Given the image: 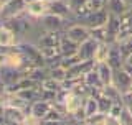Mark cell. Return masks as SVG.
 <instances>
[{"label": "cell", "instance_id": "3957f363", "mask_svg": "<svg viewBox=\"0 0 132 125\" xmlns=\"http://www.w3.org/2000/svg\"><path fill=\"white\" fill-rule=\"evenodd\" d=\"M27 114H28L27 110L18 109V107L2 105V117L7 125H23L25 119H27Z\"/></svg>", "mask_w": 132, "mask_h": 125}, {"label": "cell", "instance_id": "2e32d148", "mask_svg": "<svg viewBox=\"0 0 132 125\" xmlns=\"http://www.w3.org/2000/svg\"><path fill=\"white\" fill-rule=\"evenodd\" d=\"M66 114L68 115H73L76 114V112H79L82 109V104H84V97H81V95H78V94H74L69 91V94H68V97H66Z\"/></svg>", "mask_w": 132, "mask_h": 125}, {"label": "cell", "instance_id": "ac0fdd59", "mask_svg": "<svg viewBox=\"0 0 132 125\" xmlns=\"http://www.w3.org/2000/svg\"><path fill=\"white\" fill-rule=\"evenodd\" d=\"M106 8L109 10L111 15L122 16L126 12H129L130 5L126 2V0H106Z\"/></svg>", "mask_w": 132, "mask_h": 125}, {"label": "cell", "instance_id": "b9f144b4", "mask_svg": "<svg viewBox=\"0 0 132 125\" xmlns=\"http://www.w3.org/2000/svg\"><path fill=\"white\" fill-rule=\"evenodd\" d=\"M25 2H27V3H30V2H35V0H25Z\"/></svg>", "mask_w": 132, "mask_h": 125}, {"label": "cell", "instance_id": "e575fe53", "mask_svg": "<svg viewBox=\"0 0 132 125\" xmlns=\"http://www.w3.org/2000/svg\"><path fill=\"white\" fill-rule=\"evenodd\" d=\"M23 125H41V120L36 119L35 115H31V114H27V119H25Z\"/></svg>", "mask_w": 132, "mask_h": 125}, {"label": "cell", "instance_id": "d6a6232c", "mask_svg": "<svg viewBox=\"0 0 132 125\" xmlns=\"http://www.w3.org/2000/svg\"><path fill=\"white\" fill-rule=\"evenodd\" d=\"M121 23L124 28H129L132 30V7L129 8V12H126L122 16H121Z\"/></svg>", "mask_w": 132, "mask_h": 125}, {"label": "cell", "instance_id": "603a6c76", "mask_svg": "<svg viewBox=\"0 0 132 125\" xmlns=\"http://www.w3.org/2000/svg\"><path fill=\"white\" fill-rule=\"evenodd\" d=\"M82 109H84L86 117H91V115L97 114V112H99L97 99L94 97V95H88V97H84V104H82Z\"/></svg>", "mask_w": 132, "mask_h": 125}, {"label": "cell", "instance_id": "f546056e", "mask_svg": "<svg viewBox=\"0 0 132 125\" xmlns=\"http://www.w3.org/2000/svg\"><path fill=\"white\" fill-rule=\"evenodd\" d=\"M106 117H107V114L97 112V114L91 115V117H86L82 123H86V125H104V122H106Z\"/></svg>", "mask_w": 132, "mask_h": 125}, {"label": "cell", "instance_id": "f1b7e54d", "mask_svg": "<svg viewBox=\"0 0 132 125\" xmlns=\"http://www.w3.org/2000/svg\"><path fill=\"white\" fill-rule=\"evenodd\" d=\"M50 76V73H48V68H40V66H36L35 69H33V73L30 74V79H33V81H36V82H40L41 84V81H45Z\"/></svg>", "mask_w": 132, "mask_h": 125}, {"label": "cell", "instance_id": "30bf717a", "mask_svg": "<svg viewBox=\"0 0 132 125\" xmlns=\"http://www.w3.org/2000/svg\"><path fill=\"white\" fill-rule=\"evenodd\" d=\"M112 84L117 87V89H121V92H127V91L132 89V76L129 73H126L122 68L114 71V81Z\"/></svg>", "mask_w": 132, "mask_h": 125}, {"label": "cell", "instance_id": "9c48e42d", "mask_svg": "<svg viewBox=\"0 0 132 125\" xmlns=\"http://www.w3.org/2000/svg\"><path fill=\"white\" fill-rule=\"evenodd\" d=\"M50 12V2L46 0H35V2L27 3V13L31 18H41Z\"/></svg>", "mask_w": 132, "mask_h": 125}, {"label": "cell", "instance_id": "74e56055", "mask_svg": "<svg viewBox=\"0 0 132 125\" xmlns=\"http://www.w3.org/2000/svg\"><path fill=\"white\" fill-rule=\"evenodd\" d=\"M122 69L126 71V73H129L130 76H132V64H127V62H124V64H122Z\"/></svg>", "mask_w": 132, "mask_h": 125}, {"label": "cell", "instance_id": "5bb4252c", "mask_svg": "<svg viewBox=\"0 0 132 125\" xmlns=\"http://www.w3.org/2000/svg\"><path fill=\"white\" fill-rule=\"evenodd\" d=\"M124 55H122V51H121V48H119V44L117 43H112L111 44V51H109V56H107V64L111 66L114 71H117V69H121L122 68V64H124Z\"/></svg>", "mask_w": 132, "mask_h": 125}, {"label": "cell", "instance_id": "ba28073f", "mask_svg": "<svg viewBox=\"0 0 132 125\" xmlns=\"http://www.w3.org/2000/svg\"><path fill=\"white\" fill-rule=\"evenodd\" d=\"M23 76L20 73V69H15V68H10V66H2L0 68V82L8 86H13L20 81Z\"/></svg>", "mask_w": 132, "mask_h": 125}, {"label": "cell", "instance_id": "d590c367", "mask_svg": "<svg viewBox=\"0 0 132 125\" xmlns=\"http://www.w3.org/2000/svg\"><path fill=\"white\" fill-rule=\"evenodd\" d=\"M104 125H121V120H119V117H112V115L107 114Z\"/></svg>", "mask_w": 132, "mask_h": 125}, {"label": "cell", "instance_id": "5b68a950", "mask_svg": "<svg viewBox=\"0 0 132 125\" xmlns=\"http://www.w3.org/2000/svg\"><path fill=\"white\" fill-rule=\"evenodd\" d=\"M25 12H27V2L25 0H7L0 16H2V20H8L22 15Z\"/></svg>", "mask_w": 132, "mask_h": 125}, {"label": "cell", "instance_id": "8d00e7d4", "mask_svg": "<svg viewBox=\"0 0 132 125\" xmlns=\"http://www.w3.org/2000/svg\"><path fill=\"white\" fill-rule=\"evenodd\" d=\"M5 62H7V53H2V51H0V68H2V66H5Z\"/></svg>", "mask_w": 132, "mask_h": 125}, {"label": "cell", "instance_id": "ffe728a7", "mask_svg": "<svg viewBox=\"0 0 132 125\" xmlns=\"http://www.w3.org/2000/svg\"><path fill=\"white\" fill-rule=\"evenodd\" d=\"M96 71H97V74H99V77H101V81H102L104 86L112 84V81H114V69L111 68L107 62H99V64H96Z\"/></svg>", "mask_w": 132, "mask_h": 125}, {"label": "cell", "instance_id": "f35d334b", "mask_svg": "<svg viewBox=\"0 0 132 125\" xmlns=\"http://www.w3.org/2000/svg\"><path fill=\"white\" fill-rule=\"evenodd\" d=\"M124 62H127V64H132V53L126 56V59H124Z\"/></svg>", "mask_w": 132, "mask_h": 125}, {"label": "cell", "instance_id": "4dcf8cb0", "mask_svg": "<svg viewBox=\"0 0 132 125\" xmlns=\"http://www.w3.org/2000/svg\"><path fill=\"white\" fill-rule=\"evenodd\" d=\"M79 61H82L78 55H71V56H63L61 58V61H60V66H63V68L68 71L69 68H73L76 62H79Z\"/></svg>", "mask_w": 132, "mask_h": 125}, {"label": "cell", "instance_id": "e0dca14e", "mask_svg": "<svg viewBox=\"0 0 132 125\" xmlns=\"http://www.w3.org/2000/svg\"><path fill=\"white\" fill-rule=\"evenodd\" d=\"M64 31L58 33V31H46L41 38L36 41V46L38 48H46V46H58L61 41V36H63Z\"/></svg>", "mask_w": 132, "mask_h": 125}, {"label": "cell", "instance_id": "44dd1931", "mask_svg": "<svg viewBox=\"0 0 132 125\" xmlns=\"http://www.w3.org/2000/svg\"><path fill=\"white\" fill-rule=\"evenodd\" d=\"M82 81H84V84L89 86L91 89H102V87H104V84H102V81H101V77H99L96 68L91 69L89 73H86L84 76H82Z\"/></svg>", "mask_w": 132, "mask_h": 125}, {"label": "cell", "instance_id": "836d02e7", "mask_svg": "<svg viewBox=\"0 0 132 125\" xmlns=\"http://www.w3.org/2000/svg\"><path fill=\"white\" fill-rule=\"evenodd\" d=\"M122 101H124V105L129 107V109L132 110V89L122 94Z\"/></svg>", "mask_w": 132, "mask_h": 125}, {"label": "cell", "instance_id": "8fae6325", "mask_svg": "<svg viewBox=\"0 0 132 125\" xmlns=\"http://www.w3.org/2000/svg\"><path fill=\"white\" fill-rule=\"evenodd\" d=\"M99 41H96L94 38H88L86 41H82L78 48V56L81 58L82 61H88V59H94V53L97 49Z\"/></svg>", "mask_w": 132, "mask_h": 125}, {"label": "cell", "instance_id": "ee69618b", "mask_svg": "<svg viewBox=\"0 0 132 125\" xmlns=\"http://www.w3.org/2000/svg\"><path fill=\"white\" fill-rule=\"evenodd\" d=\"M79 125H81V123H79Z\"/></svg>", "mask_w": 132, "mask_h": 125}, {"label": "cell", "instance_id": "d4e9b609", "mask_svg": "<svg viewBox=\"0 0 132 125\" xmlns=\"http://www.w3.org/2000/svg\"><path fill=\"white\" fill-rule=\"evenodd\" d=\"M48 73H50V77L56 79V81H60V82H63L64 79L68 77V71H66L63 66H60V64L48 68Z\"/></svg>", "mask_w": 132, "mask_h": 125}, {"label": "cell", "instance_id": "7402d4cb", "mask_svg": "<svg viewBox=\"0 0 132 125\" xmlns=\"http://www.w3.org/2000/svg\"><path fill=\"white\" fill-rule=\"evenodd\" d=\"M102 94L107 95V97L111 99L114 104H124L122 101V92H121V89H117L114 84H109V86H104L102 87Z\"/></svg>", "mask_w": 132, "mask_h": 125}, {"label": "cell", "instance_id": "7a4b0ae2", "mask_svg": "<svg viewBox=\"0 0 132 125\" xmlns=\"http://www.w3.org/2000/svg\"><path fill=\"white\" fill-rule=\"evenodd\" d=\"M40 22H41V25H43V28L46 31H58V33L64 31L66 26L71 23V22H68V20H64L63 16L55 15V13H46L45 16L40 18Z\"/></svg>", "mask_w": 132, "mask_h": 125}, {"label": "cell", "instance_id": "4fadbf2b", "mask_svg": "<svg viewBox=\"0 0 132 125\" xmlns=\"http://www.w3.org/2000/svg\"><path fill=\"white\" fill-rule=\"evenodd\" d=\"M51 110V102L48 101H43V99H38V101L31 102L30 104V109H28V114L35 115L36 119L43 120L45 117L48 115V112Z\"/></svg>", "mask_w": 132, "mask_h": 125}, {"label": "cell", "instance_id": "7c38bea8", "mask_svg": "<svg viewBox=\"0 0 132 125\" xmlns=\"http://www.w3.org/2000/svg\"><path fill=\"white\" fill-rule=\"evenodd\" d=\"M27 56L23 55L22 51H20L18 46H12L10 51L7 53V62L5 66H10V68H15V69H20L22 66L27 62Z\"/></svg>", "mask_w": 132, "mask_h": 125}, {"label": "cell", "instance_id": "83f0119b", "mask_svg": "<svg viewBox=\"0 0 132 125\" xmlns=\"http://www.w3.org/2000/svg\"><path fill=\"white\" fill-rule=\"evenodd\" d=\"M91 38H94L99 43H107V28L106 26H97V28H91Z\"/></svg>", "mask_w": 132, "mask_h": 125}, {"label": "cell", "instance_id": "8992f818", "mask_svg": "<svg viewBox=\"0 0 132 125\" xmlns=\"http://www.w3.org/2000/svg\"><path fill=\"white\" fill-rule=\"evenodd\" d=\"M48 13H55V15L63 16L68 22H74L73 10L69 7L68 0H53V2H50V12Z\"/></svg>", "mask_w": 132, "mask_h": 125}, {"label": "cell", "instance_id": "60d3db41", "mask_svg": "<svg viewBox=\"0 0 132 125\" xmlns=\"http://www.w3.org/2000/svg\"><path fill=\"white\" fill-rule=\"evenodd\" d=\"M126 2H127V3H129V5L132 7V0H126Z\"/></svg>", "mask_w": 132, "mask_h": 125}, {"label": "cell", "instance_id": "d6986e66", "mask_svg": "<svg viewBox=\"0 0 132 125\" xmlns=\"http://www.w3.org/2000/svg\"><path fill=\"white\" fill-rule=\"evenodd\" d=\"M58 48H60V51H61V56H71V55H78V48H79V44H78L76 41H73L71 38H68V36L63 33Z\"/></svg>", "mask_w": 132, "mask_h": 125}, {"label": "cell", "instance_id": "4316f807", "mask_svg": "<svg viewBox=\"0 0 132 125\" xmlns=\"http://www.w3.org/2000/svg\"><path fill=\"white\" fill-rule=\"evenodd\" d=\"M97 105H99V112H102V114H109V110H111V107L114 105V102L111 101L107 95H104V94H99L97 95Z\"/></svg>", "mask_w": 132, "mask_h": 125}, {"label": "cell", "instance_id": "ab89813d", "mask_svg": "<svg viewBox=\"0 0 132 125\" xmlns=\"http://www.w3.org/2000/svg\"><path fill=\"white\" fill-rule=\"evenodd\" d=\"M3 5H5V2H3V0H0V15H2V10H3Z\"/></svg>", "mask_w": 132, "mask_h": 125}, {"label": "cell", "instance_id": "cb8c5ba5", "mask_svg": "<svg viewBox=\"0 0 132 125\" xmlns=\"http://www.w3.org/2000/svg\"><path fill=\"white\" fill-rule=\"evenodd\" d=\"M109 51H111V44L109 43H99L96 53H94V62H96V64L106 62L107 56H109Z\"/></svg>", "mask_w": 132, "mask_h": 125}, {"label": "cell", "instance_id": "1f68e13d", "mask_svg": "<svg viewBox=\"0 0 132 125\" xmlns=\"http://www.w3.org/2000/svg\"><path fill=\"white\" fill-rule=\"evenodd\" d=\"M119 120H121V125H132V110L129 107L124 105L122 107V112L119 115Z\"/></svg>", "mask_w": 132, "mask_h": 125}, {"label": "cell", "instance_id": "9a60e30c", "mask_svg": "<svg viewBox=\"0 0 132 125\" xmlns=\"http://www.w3.org/2000/svg\"><path fill=\"white\" fill-rule=\"evenodd\" d=\"M20 43L18 36L15 35L7 25H0V46H7V48H12V46H16Z\"/></svg>", "mask_w": 132, "mask_h": 125}, {"label": "cell", "instance_id": "7bdbcfd3", "mask_svg": "<svg viewBox=\"0 0 132 125\" xmlns=\"http://www.w3.org/2000/svg\"><path fill=\"white\" fill-rule=\"evenodd\" d=\"M46 2H53V0H46Z\"/></svg>", "mask_w": 132, "mask_h": 125}, {"label": "cell", "instance_id": "277c9868", "mask_svg": "<svg viewBox=\"0 0 132 125\" xmlns=\"http://www.w3.org/2000/svg\"><path fill=\"white\" fill-rule=\"evenodd\" d=\"M109 10L104 7V8H101V10H97V12H94V13H91L88 16H84V18H81V20H76V22H79L82 25H86V26L89 28H97V26H106L107 25V20H109Z\"/></svg>", "mask_w": 132, "mask_h": 125}, {"label": "cell", "instance_id": "484cf974", "mask_svg": "<svg viewBox=\"0 0 132 125\" xmlns=\"http://www.w3.org/2000/svg\"><path fill=\"white\" fill-rule=\"evenodd\" d=\"M41 89H46V91H53V92H60L63 89V82L56 81L53 77H46L45 81H41Z\"/></svg>", "mask_w": 132, "mask_h": 125}, {"label": "cell", "instance_id": "6da1fadb", "mask_svg": "<svg viewBox=\"0 0 132 125\" xmlns=\"http://www.w3.org/2000/svg\"><path fill=\"white\" fill-rule=\"evenodd\" d=\"M64 35L68 36V38H71L73 41H76L78 44H81L82 41L91 38V30L86 26V25H82L79 22H71L68 26H66Z\"/></svg>", "mask_w": 132, "mask_h": 125}, {"label": "cell", "instance_id": "52a82bcc", "mask_svg": "<svg viewBox=\"0 0 132 125\" xmlns=\"http://www.w3.org/2000/svg\"><path fill=\"white\" fill-rule=\"evenodd\" d=\"M96 68V62L94 59H88V61H79L73 66V68L68 69V77L66 79H78V77H82L86 73H89L91 69Z\"/></svg>", "mask_w": 132, "mask_h": 125}]
</instances>
